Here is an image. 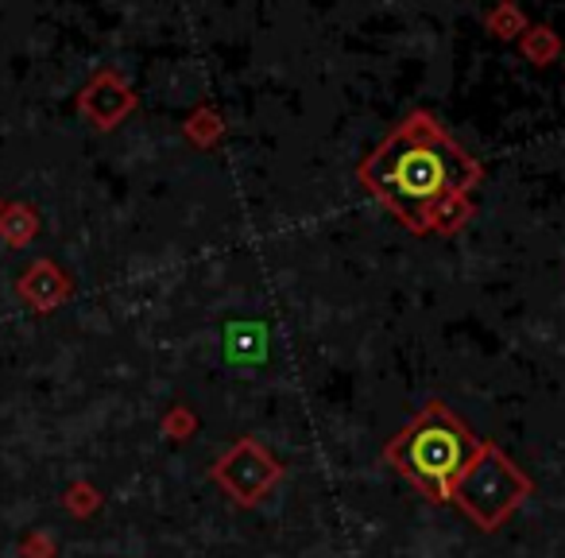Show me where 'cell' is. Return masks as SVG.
<instances>
[{
	"label": "cell",
	"instance_id": "3",
	"mask_svg": "<svg viewBox=\"0 0 565 558\" xmlns=\"http://www.w3.org/2000/svg\"><path fill=\"white\" fill-rule=\"evenodd\" d=\"M526 493H531V481L511 465V457L500 454L495 446H480L477 462L457 481L454 501L461 504L484 531H492V527H500L503 519L519 508V501H523Z\"/></svg>",
	"mask_w": 565,
	"mask_h": 558
},
{
	"label": "cell",
	"instance_id": "1",
	"mask_svg": "<svg viewBox=\"0 0 565 558\" xmlns=\"http://www.w3.org/2000/svg\"><path fill=\"white\" fill-rule=\"evenodd\" d=\"M361 175L411 229L423 233L465 221V194L480 182V164L441 133L430 113H415L380 144Z\"/></svg>",
	"mask_w": 565,
	"mask_h": 558
},
{
	"label": "cell",
	"instance_id": "2",
	"mask_svg": "<svg viewBox=\"0 0 565 558\" xmlns=\"http://www.w3.org/2000/svg\"><path fill=\"white\" fill-rule=\"evenodd\" d=\"M480 454V442L469 434V427L457 423L446 408H430L415 427L399 434L392 446V462L407 473L415 485H423L434 496H454L457 481L465 477Z\"/></svg>",
	"mask_w": 565,
	"mask_h": 558
},
{
	"label": "cell",
	"instance_id": "5",
	"mask_svg": "<svg viewBox=\"0 0 565 558\" xmlns=\"http://www.w3.org/2000/svg\"><path fill=\"white\" fill-rule=\"evenodd\" d=\"M484 28L495 35V40H519L531 24H526L523 9H519L515 0H500V4L484 17Z\"/></svg>",
	"mask_w": 565,
	"mask_h": 558
},
{
	"label": "cell",
	"instance_id": "4",
	"mask_svg": "<svg viewBox=\"0 0 565 558\" xmlns=\"http://www.w3.org/2000/svg\"><path fill=\"white\" fill-rule=\"evenodd\" d=\"M519 51H523L526 63L550 66V63H557V55H562V40H557V32L550 24H531L523 35H519Z\"/></svg>",
	"mask_w": 565,
	"mask_h": 558
}]
</instances>
